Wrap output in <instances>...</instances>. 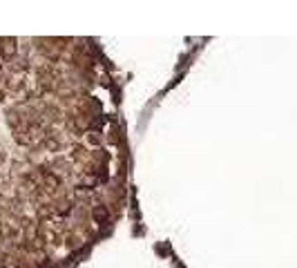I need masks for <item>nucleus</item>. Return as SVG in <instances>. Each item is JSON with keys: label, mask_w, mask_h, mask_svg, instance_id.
<instances>
[{"label": "nucleus", "mask_w": 297, "mask_h": 268, "mask_svg": "<svg viewBox=\"0 0 297 268\" xmlns=\"http://www.w3.org/2000/svg\"><path fill=\"white\" fill-rule=\"evenodd\" d=\"M42 143H45V147L47 150H52V152H56V150H60V141L54 134H45V139H42Z\"/></svg>", "instance_id": "20e7f679"}, {"label": "nucleus", "mask_w": 297, "mask_h": 268, "mask_svg": "<svg viewBox=\"0 0 297 268\" xmlns=\"http://www.w3.org/2000/svg\"><path fill=\"white\" fill-rule=\"evenodd\" d=\"M83 152H85L83 147H80V145H76V147H74V154H72V157H74V159H76V161H80V159H83V157H85V154H83Z\"/></svg>", "instance_id": "0eeeda50"}, {"label": "nucleus", "mask_w": 297, "mask_h": 268, "mask_svg": "<svg viewBox=\"0 0 297 268\" xmlns=\"http://www.w3.org/2000/svg\"><path fill=\"white\" fill-rule=\"evenodd\" d=\"M18 54V41L16 38H0V56L5 58V61H11V58H16Z\"/></svg>", "instance_id": "f03ea898"}, {"label": "nucleus", "mask_w": 297, "mask_h": 268, "mask_svg": "<svg viewBox=\"0 0 297 268\" xmlns=\"http://www.w3.org/2000/svg\"><path fill=\"white\" fill-rule=\"evenodd\" d=\"M7 121H9V125L14 127V130H16V127L20 125V114H18L16 110H9L7 112Z\"/></svg>", "instance_id": "39448f33"}, {"label": "nucleus", "mask_w": 297, "mask_h": 268, "mask_svg": "<svg viewBox=\"0 0 297 268\" xmlns=\"http://www.w3.org/2000/svg\"><path fill=\"white\" fill-rule=\"evenodd\" d=\"M2 239H5V235H2V230H0V244H2Z\"/></svg>", "instance_id": "9d476101"}, {"label": "nucleus", "mask_w": 297, "mask_h": 268, "mask_svg": "<svg viewBox=\"0 0 297 268\" xmlns=\"http://www.w3.org/2000/svg\"><path fill=\"white\" fill-rule=\"evenodd\" d=\"M2 101H5V92H2V89H0V103H2Z\"/></svg>", "instance_id": "6e6552de"}, {"label": "nucleus", "mask_w": 297, "mask_h": 268, "mask_svg": "<svg viewBox=\"0 0 297 268\" xmlns=\"http://www.w3.org/2000/svg\"><path fill=\"white\" fill-rule=\"evenodd\" d=\"M54 215V206H47V204H42L40 208H38V217H42V219H47V217Z\"/></svg>", "instance_id": "423d86ee"}, {"label": "nucleus", "mask_w": 297, "mask_h": 268, "mask_svg": "<svg viewBox=\"0 0 297 268\" xmlns=\"http://www.w3.org/2000/svg\"><path fill=\"white\" fill-rule=\"evenodd\" d=\"M36 181L40 184V188H45V190H59L60 188V179L56 177V174L52 172V170H47V168H38V172H36Z\"/></svg>", "instance_id": "f257e3e1"}, {"label": "nucleus", "mask_w": 297, "mask_h": 268, "mask_svg": "<svg viewBox=\"0 0 297 268\" xmlns=\"http://www.w3.org/2000/svg\"><path fill=\"white\" fill-rule=\"evenodd\" d=\"M92 217H94L96 224H105L107 217H110V212H107L105 206H94V210H92Z\"/></svg>", "instance_id": "7ed1b4c3"}, {"label": "nucleus", "mask_w": 297, "mask_h": 268, "mask_svg": "<svg viewBox=\"0 0 297 268\" xmlns=\"http://www.w3.org/2000/svg\"><path fill=\"white\" fill-rule=\"evenodd\" d=\"M5 161V154H2V150H0V163Z\"/></svg>", "instance_id": "1a4fd4ad"}]
</instances>
